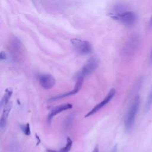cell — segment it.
Here are the masks:
<instances>
[{
  "label": "cell",
  "mask_w": 152,
  "mask_h": 152,
  "mask_svg": "<svg viewBox=\"0 0 152 152\" xmlns=\"http://www.w3.org/2000/svg\"><path fill=\"white\" fill-rule=\"evenodd\" d=\"M141 43V37L139 34H131L125 41L122 50L121 55L123 57L128 58L133 56L138 51Z\"/></svg>",
  "instance_id": "6da1fadb"
},
{
  "label": "cell",
  "mask_w": 152,
  "mask_h": 152,
  "mask_svg": "<svg viewBox=\"0 0 152 152\" xmlns=\"http://www.w3.org/2000/svg\"><path fill=\"white\" fill-rule=\"evenodd\" d=\"M140 104V97L139 96H137L134 98L126 116V119L125 121V126L126 130L128 131L131 129L132 126H134V124L135 123V121L137 115V113L139 110Z\"/></svg>",
  "instance_id": "7a4b0ae2"
},
{
  "label": "cell",
  "mask_w": 152,
  "mask_h": 152,
  "mask_svg": "<svg viewBox=\"0 0 152 152\" xmlns=\"http://www.w3.org/2000/svg\"><path fill=\"white\" fill-rule=\"evenodd\" d=\"M99 65V60L96 57L90 58L86 64L81 68L80 71L76 75L77 79H83L85 77L88 75L96 69Z\"/></svg>",
  "instance_id": "3957f363"
},
{
  "label": "cell",
  "mask_w": 152,
  "mask_h": 152,
  "mask_svg": "<svg viewBox=\"0 0 152 152\" xmlns=\"http://www.w3.org/2000/svg\"><path fill=\"white\" fill-rule=\"evenodd\" d=\"M111 17L115 20L120 21L126 26H133L137 21V15L132 11H125L122 12L111 15Z\"/></svg>",
  "instance_id": "277c9868"
},
{
  "label": "cell",
  "mask_w": 152,
  "mask_h": 152,
  "mask_svg": "<svg viewBox=\"0 0 152 152\" xmlns=\"http://www.w3.org/2000/svg\"><path fill=\"white\" fill-rule=\"evenodd\" d=\"M71 43L75 50L81 55L90 54L93 50V46L88 41L75 38L71 40Z\"/></svg>",
  "instance_id": "5b68a950"
},
{
  "label": "cell",
  "mask_w": 152,
  "mask_h": 152,
  "mask_svg": "<svg viewBox=\"0 0 152 152\" xmlns=\"http://www.w3.org/2000/svg\"><path fill=\"white\" fill-rule=\"evenodd\" d=\"M40 85L45 90H49L53 87L55 84L54 77L49 74H42L38 77Z\"/></svg>",
  "instance_id": "8992f818"
},
{
  "label": "cell",
  "mask_w": 152,
  "mask_h": 152,
  "mask_svg": "<svg viewBox=\"0 0 152 152\" xmlns=\"http://www.w3.org/2000/svg\"><path fill=\"white\" fill-rule=\"evenodd\" d=\"M115 93H116L115 89V88H112L109 91V92L107 93V94L106 95L105 98L100 103H98L96 106H94L89 112H88L86 115L85 117L90 116L96 113L99 110H100L103 107H104L106 104H107L111 100V99L114 97V96L115 94Z\"/></svg>",
  "instance_id": "52a82bcc"
},
{
  "label": "cell",
  "mask_w": 152,
  "mask_h": 152,
  "mask_svg": "<svg viewBox=\"0 0 152 152\" xmlns=\"http://www.w3.org/2000/svg\"><path fill=\"white\" fill-rule=\"evenodd\" d=\"M10 49L14 59L17 60L18 56L23 51V45L20 39L16 37H13L10 41Z\"/></svg>",
  "instance_id": "ba28073f"
},
{
  "label": "cell",
  "mask_w": 152,
  "mask_h": 152,
  "mask_svg": "<svg viewBox=\"0 0 152 152\" xmlns=\"http://www.w3.org/2000/svg\"><path fill=\"white\" fill-rule=\"evenodd\" d=\"M72 107V105L71 103H65V104H61L59 106L55 107L50 110V112L48 115V121L50 122L55 116L59 114V113L63 111L70 109Z\"/></svg>",
  "instance_id": "9c48e42d"
},
{
  "label": "cell",
  "mask_w": 152,
  "mask_h": 152,
  "mask_svg": "<svg viewBox=\"0 0 152 152\" xmlns=\"http://www.w3.org/2000/svg\"><path fill=\"white\" fill-rule=\"evenodd\" d=\"M83 80H84L83 79H77V82H76L75 85V87H74V88L72 90H71V91H69L66 93H64V94H59V95H57L56 96H54V97H52L51 99H50V101L56 100H58L59 99L64 98V97H68V96L73 95L74 94H76L80 90V89L81 88V87L82 86V84H83Z\"/></svg>",
  "instance_id": "30bf717a"
},
{
  "label": "cell",
  "mask_w": 152,
  "mask_h": 152,
  "mask_svg": "<svg viewBox=\"0 0 152 152\" xmlns=\"http://www.w3.org/2000/svg\"><path fill=\"white\" fill-rule=\"evenodd\" d=\"M11 107H12V104L11 103H10V104H8L3 109V112H2V114L1 121H0V128L1 130L4 129V128L7 125V119H8L10 112L11 109Z\"/></svg>",
  "instance_id": "8fae6325"
},
{
  "label": "cell",
  "mask_w": 152,
  "mask_h": 152,
  "mask_svg": "<svg viewBox=\"0 0 152 152\" xmlns=\"http://www.w3.org/2000/svg\"><path fill=\"white\" fill-rule=\"evenodd\" d=\"M12 94V90L11 89H7L1 102V107L4 109L8 103L9 100L10 99Z\"/></svg>",
  "instance_id": "7c38bea8"
},
{
  "label": "cell",
  "mask_w": 152,
  "mask_h": 152,
  "mask_svg": "<svg viewBox=\"0 0 152 152\" xmlns=\"http://www.w3.org/2000/svg\"><path fill=\"white\" fill-rule=\"evenodd\" d=\"M151 106H152V87L150 90V92L147 98V101L144 106V111L145 112H148L150 110Z\"/></svg>",
  "instance_id": "4fadbf2b"
},
{
  "label": "cell",
  "mask_w": 152,
  "mask_h": 152,
  "mask_svg": "<svg viewBox=\"0 0 152 152\" xmlns=\"http://www.w3.org/2000/svg\"><path fill=\"white\" fill-rule=\"evenodd\" d=\"M72 141L70 138L68 137L67 138L66 144H65V145L63 148H61L58 152H69L72 147Z\"/></svg>",
  "instance_id": "5bb4252c"
},
{
  "label": "cell",
  "mask_w": 152,
  "mask_h": 152,
  "mask_svg": "<svg viewBox=\"0 0 152 152\" xmlns=\"http://www.w3.org/2000/svg\"><path fill=\"white\" fill-rule=\"evenodd\" d=\"M21 128L23 132L26 135H28L30 134V128L29 124H27L26 125H22L21 126Z\"/></svg>",
  "instance_id": "9a60e30c"
},
{
  "label": "cell",
  "mask_w": 152,
  "mask_h": 152,
  "mask_svg": "<svg viewBox=\"0 0 152 152\" xmlns=\"http://www.w3.org/2000/svg\"><path fill=\"white\" fill-rule=\"evenodd\" d=\"M73 120V116L72 115H70L69 116H68L66 119V121L65 122V126H68L72 122V121Z\"/></svg>",
  "instance_id": "2e32d148"
},
{
  "label": "cell",
  "mask_w": 152,
  "mask_h": 152,
  "mask_svg": "<svg viewBox=\"0 0 152 152\" xmlns=\"http://www.w3.org/2000/svg\"><path fill=\"white\" fill-rule=\"evenodd\" d=\"M0 59H1V61L5 60V59H7V55H6V53H5L4 52H3V51H2V52H1Z\"/></svg>",
  "instance_id": "e0dca14e"
},
{
  "label": "cell",
  "mask_w": 152,
  "mask_h": 152,
  "mask_svg": "<svg viewBox=\"0 0 152 152\" xmlns=\"http://www.w3.org/2000/svg\"><path fill=\"white\" fill-rule=\"evenodd\" d=\"M117 151H118V147H117V145H115L112 148V150H111L110 152H117Z\"/></svg>",
  "instance_id": "ac0fdd59"
},
{
  "label": "cell",
  "mask_w": 152,
  "mask_h": 152,
  "mask_svg": "<svg viewBox=\"0 0 152 152\" xmlns=\"http://www.w3.org/2000/svg\"><path fill=\"white\" fill-rule=\"evenodd\" d=\"M92 152H99V146L97 145L94 148Z\"/></svg>",
  "instance_id": "d6986e66"
},
{
  "label": "cell",
  "mask_w": 152,
  "mask_h": 152,
  "mask_svg": "<svg viewBox=\"0 0 152 152\" xmlns=\"http://www.w3.org/2000/svg\"><path fill=\"white\" fill-rule=\"evenodd\" d=\"M149 61H150V64L152 65V48H151V52H150V55Z\"/></svg>",
  "instance_id": "ffe728a7"
},
{
  "label": "cell",
  "mask_w": 152,
  "mask_h": 152,
  "mask_svg": "<svg viewBox=\"0 0 152 152\" xmlns=\"http://www.w3.org/2000/svg\"><path fill=\"white\" fill-rule=\"evenodd\" d=\"M148 27H152V15L150 17L149 22H148Z\"/></svg>",
  "instance_id": "44dd1931"
}]
</instances>
